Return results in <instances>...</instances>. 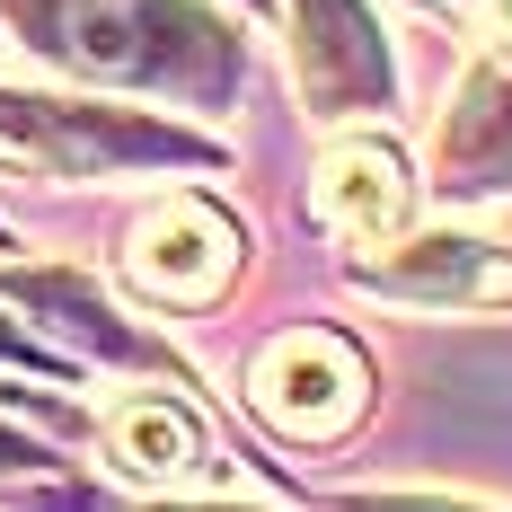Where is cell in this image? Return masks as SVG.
<instances>
[{
	"mask_svg": "<svg viewBox=\"0 0 512 512\" xmlns=\"http://www.w3.org/2000/svg\"><path fill=\"white\" fill-rule=\"evenodd\" d=\"M0 18L18 27V45L98 80V89H133V98H177V106H221L239 98V27L204 9V0H0Z\"/></svg>",
	"mask_w": 512,
	"mask_h": 512,
	"instance_id": "1",
	"label": "cell"
},
{
	"mask_svg": "<svg viewBox=\"0 0 512 512\" xmlns=\"http://www.w3.org/2000/svg\"><path fill=\"white\" fill-rule=\"evenodd\" d=\"M0 151L36 159L45 177H124V168H221V142L177 133L133 106H89V98H36L0 89Z\"/></svg>",
	"mask_w": 512,
	"mask_h": 512,
	"instance_id": "2",
	"label": "cell"
},
{
	"mask_svg": "<svg viewBox=\"0 0 512 512\" xmlns=\"http://www.w3.org/2000/svg\"><path fill=\"white\" fill-rule=\"evenodd\" d=\"M362 398H371V371L345 336H327V327H292V336H274L265 354L248 362V407L283 433V442H336V433H354Z\"/></svg>",
	"mask_w": 512,
	"mask_h": 512,
	"instance_id": "3",
	"label": "cell"
},
{
	"mask_svg": "<svg viewBox=\"0 0 512 512\" xmlns=\"http://www.w3.org/2000/svg\"><path fill=\"white\" fill-rule=\"evenodd\" d=\"M292 80L318 124H354L398 98V62L371 0H292Z\"/></svg>",
	"mask_w": 512,
	"mask_h": 512,
	"instance_id": "4",
	"label": "cell"
},
{
	"mask_svg": "<svg viewBox=\"0 0 512 512\" xmlns=\"http://www.w3.org/2000/svg\"><path fill=\"white\" fill-rule=\"evenodd\" d=\"M362 292L407 309H512V248L477 230H398L380 248H362Z\"/></svg>",
	"mask_w": 512,
	"mask_h": 512,
	"instance_id": "5",
	"label": "cell"
},
{
	"mask_svg": "<svg viewBox=\"0 0 512 512\" xmlns=\"http://www.w3.org/2000/svg\"><path fill=\"white\" fill-rule=\"evenodd\" d=\"M230 265H239V230H230V212H212L204 195H168V204L142 212V230H133V248H124V274L168 309H195L212 301L221 283H230Z\"/></svg>",
	"mask_w": 512,
	"mask_h": 512,
	"instance_id": "6",
	"label": "cell"
},
{
	"mask_svg": "<svg viewBox=\"0 0 512 512\" xmlns=\"http://www.w3.org/2000/svg\"><path fill=\"white\" fill-rule=\"evenodd\" d=\"M512 186V53H486L460 80V98L442 106V133H433V195L477 204V195H504Z\"/></svg>",
	"mask_w": 512,
	"mask_h": 512,
	"instance_id": "7",
	"label": "cell"
},
{
	"mask_svg": "<svg viewBox=\"0 0 512 512\" xmlns=\"http://www.w3.org/2000/svg\"><path fill=\"white\" fill-rule=\"evenodd\" d=\"M0 301L36 309L53 336L71 345V354H98V362H133V371H177V354L159 345L151 327H133V318H115L89 274H71V265H18V274H0Z\"/></svg>",
	"mask_w": 512,
	"mask_h": 512,
	"instance_id": "8",
	"label": "cell"
},
{
	"mask_svg": "<svg viewBox=\"0 0 512 512\" xmlns=\"http://www.w3.org/2000/svg\"><path fill=\"white\" fill-rule=\"evenodd\" d=\"M318 212L345 248H380L415 221V177H407V151L380 142V133H354L318 159Z\"/></svg>",
	"mask_w": 512,
	"mask_h": 512,
	"instance_id": "9",
	"label": "cell"
},
{
	"mask_svg": "<svg viewBox=\"0 0 512 512\" xmlns=\"http://www.w3.org/2000/svg\"><path fill=\"white\" fill-rule=\"evenodd\" d=\"M106 451L124 477H142V486H204L212 477V451H204V424L177 407L168 389H124L115 407H106Z\"/></svg>",
	"mask_w": 512,
	"mask_h": 512,
	"instance_id": "10",
	"label": "cell"
},
{
	"mask_svg": "<svg viewBox=\"0 0 512 512\" xmlns=\"http://www.w3.org/2000/svg\"><path fill=\"white\" fill-rule=\"evenodd\" d=\"M45 468H53L45 442H27L18 424H0V486H27V477H45Z\"/></svg>",
	"mask_w": 512,
	"mask_h": 512,
	"instance_id": "11",
	"label": "cell"
},
{
	"mask_svg": "<svg viewBox=\"0 0 512 512\" xmlns=\"http://www.w3.org/2000/svg\"><path fill=\"white\" fill-rule=\"evenodd\" d=\"M0 362H18V371H62V354H45L36 336H18L9 318H0Z\"/></svg>",
	"mask_w": 512,
	"mask_h": 512,
	"instance_id": "12",
	"label": "cell"
},
{
	"mask_svg": "<svg viewBox=\"0 0 512 512\" xmlns=\"http://www.w3.org/2000/svg\"><path fill=\"white\" fill-rule=\"evenodd\" d=\"M504 36H512V0H504Z\"/></svg>",
	"mask_w": 512,
	"mask_h": 512,
	"instance_id": "13",
	"label": "cell"
}]
</instances>
